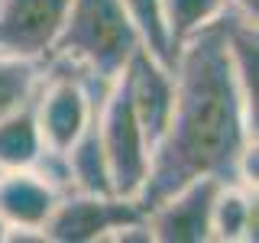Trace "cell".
<instances>
[{"mask_svg": "<svg viewBox=\"0 0 259 243\" xmlns=\"http://www.w3.org/2000/svg\"><path fill=\"white\" fill-rule=\"evenodd\" d=\"M230 7L240 10V13H246V16H253V20H259V0H230Z\"/></svg>", "mask_w": 259, "mask_h": 243, "instance_id": "cell-16", "label": "cell"}, {"mask_svg": "<svg viewBox=\"0 0 259 243\" xmlns=\"http://www.w3.org/2000/svg\"><path fill=\"white\" fill-rule=\"evenodd\" d=\"M4 233H7V224L0 221V243H4Z\"/></svg>", "mask_w": 259, "mask_h": 243, "instance_id": "cell-17", "label": "cell"}, {"mask_svg": "<svg viewBox=\"0 0 259 243\" xmlns=\"http://www.w3.org/2000/svg\"><path fill=\"white\" fill-rule=\"evenodd\" d=\"M140 49L143 39L123 0H71L49 62H62L107 88Z\"/></svg>", "mask_w": 259, "mask_h": 243, "instance_id": "cell-2", "label": "cell"}, {"mask_svg": "<svg viewBox=\"0 0 259 243\" xmlns=\"http://www.w3.org/2000/svg\"><path fill=\"white\" fill-rule=\"evenodd\" d=\"M94 130H97V140H101L104 159H107L113 194L140 201V194L146 188V178H149L152 143L143 133V124L136 117L133 104H130L120 75L104 88L101 101H97Z\"/></svg>", "mask_w": 259, "mask_h": 243, "instance_id": "cell-3", "label": "cell"}, {"mask_svg": "<svg viewBox=\"0 0 259 243\" xmlns=\"http://www.w3.org/2000/svg\"><path fill=\"white\" fill-rule=\"evenodd\" d=\"M39 152H42V136L32 117V101L26 107L0 117V172L29 169L39 159Z\"/></svg>", "mask_w": 259, "mask_h": 243, "instance_id": "cell-11", "label": "cell"}, {"mask_svg": "<svg viewBox=\"0 0 259 243\" xmlns=\"http://www.w3.org/2000/svg\"><path fill=\"white\" fill-rule=\"evenodd\" d=\"M71 0H0V52L49 62Z\"/></svg>", "mask_w": 259, "mask_h": 243, "instance_id": "cell-7", "label": "cell"}, {"mask_svg": "<svg viewBox=\"0 0 259 243\" xmlns=\"http://www.w3.org/2000/svg\"><path fill=\"white\" fill-rule=\"evenodd\" d=\"M256 188L224 178L210 205V243H249L259 237Z\"/></svg>", "mask_w": 259, "mask_h": 243, "instance_id": "cell-10", "label": "cell"}, {"mask_svg": "<svg viewBox=\"0 0 259 243\" xmlns=\"http://www.w3.org/2000/svg\"><path fill=\"white\" fill-rule=\"evenodd\" d=\"M146 208L136 198L94 191H65L42 227L46 243H107L123 224L143 221Z\"/></svg>", "mask_w": 259, "mask_h": 243, "instance_id": "cell-5", "label": "cell"}, {"mask_svg": "<svg viewBox=\"0 0 259 243\" xmlns=\"http://www.w3.org/2000/svg\"><path fill=\"white\" fill-rule=\"evenodd\" d=\"M62 191L52 188L36 169H7L0 172V221L7 230H36L42 227L59 205ZM46 237V233H42Z\"/></svg>", "mask_w": 259, "mask_h": 243, "instance_id": "cell-9", "label": "cell"}, {"mask_svg": "<svg viewBox=\"0 0 259 243\" xmlns=\"http://www.w3.org/2000/svg\"><path fill=\"white\" fill-rule=\"evenodd\" d=\"M224 178L198 175L146 208L152 243H210V205Z\"/></svg>", "mask_w": 259, "mask_h": 243, "instance_id": "cell-6", "label": "cell"}, {"mask_svg": "<svg viewBox=\"0 0 259 243\" xmlns=\"http://www.w3.org/2000/svg\"><path fill=\"white\" fill-rule=\"evenodd\" d=\"M101 94L104 88L81 71L62 62H46V75L32 94V117L42 136V149L68 152L94 124Z\"/></svg>", "mask_w": 259, "mask_h": 243, "instance_id": "cell-4", "label": "cell"}, {"mask_svg": "<svg viewBox=\"0 0 259 243\" xmlns=\"http://www.w3.org/2000/svg\"><path fill=\"white\" fill-rule=\"evenodd\" d=\"M65 166H68V182L71 191H94V194H113L110 188V172L107 159H104L101 140H97L94 124L84 130V136L65 152Z\"/></svg>", "mask_w": 259, "mask_h": 243, "instance_id": "cell-12", "label": "cell"}, {"mask_svg": "<svg viewBox=\"0 0 259 243\" xmlns=\"http://www.w3.org/2000/svg\"><path fill=\"white\" fill-rule=\"evenodd\" d=\"M120 81H123L126 97H130V104H133L136 117L143 124V133L156 146V140L162 136V130H165L168 110H172V94H175L172 65L159 62L156 55L140 49L130 59L126 68L120 71Z\"/></svg>", "mask_w": 259, "mask_h": 243, "instance_id": "cell-8", "label": "cell"}, {"mask_svg": "<svg viewBox=\"0 0 259 243\" xmlns=\"http://www.w3.org/2000/svg\"><path fill=\"white\" fill-rule=\"evenodd\" d=\"M172 81V110L152 146L143 208L198 175L233 178L243 149L259 136V120L246 110L233 75L221 20L175 49Z\"/></svg>", "mask_w": 259, "mask_h": 243, "instance_id": "cell-1", "label": "cell"}, {"mask_svg": "<svg viewBox=\"0 0 259 243\" xmlns=\"http://www.w3.org/2000/svg\"><path fill=\"white\" fill-rule=\"evenodd\" d=\"M227 10H230V0H162V20H165L172 55L185 39L214 26Z\"/></svg>", "mask_w": 259, "mask_h": 243, "instance_id": "cell-13", "label": "cell"}, {"mask_svg": "<svg viewBox=\"0 0 259 243\" xmlns=\"http://www.w3.org/2000/svg\"><path fill=\"white\" fill-rule=\"evenodd\" d=\"M46 75V62L0 52V117L26 107Z\"/></svg>", "mask_w": 259, "mask_h": 243, "instance_id": "cell-14", "label": "cell"}, {"mask_svg": "<svg viewBox=\"0 0 259 243\" xmlns=\"http://www.w3.org/2000/svg\"><path fill=\"white\" fill-rule=\"evenodd\" d=\"M126 13L133 16L136 32L143 39V49L149 55H156L159 62L172 65V46H168V32H165V20H162V0H123Z\"/></svg>", "mask_w": 259, "mask_h": 243, "instance_id": "cell-15", "label": "cell"}]
</instances>
